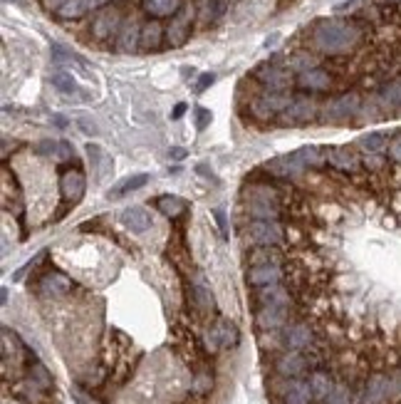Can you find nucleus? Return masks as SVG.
Listing matches in <instances>:
<instances>
[{
	"mask_svg": "<svg viewBox=\"0 0 401 404\" xmlns=\"http://www.w3.org/2000/svg\"><path fill=\"white\" fill-rule=\"evenodd\" d=\"M372 30V25L362 18H320L307 30V45L317 55L345 58L367 43Z\"/></svg>",
	"mask_w": 401,
	"mask_h": 404,
	"instance_id": "obj_1",
	"label": "nucleus"
},
{
	"mask_svg": "<svg viewBox=\"0 0 401 404\" xmlns=\"http://www.w3.org/2000/svg\"><path fill=\"white\" fill-rule=\"evenodd\" d=\"M243 206L251 219L278 221L280 211H285V199H280L278 189H273V186L253 184L243 194Z\"/></svg>",
	"mask_w": 401,
	"mask_h": 404,
	"instance_id": "obj_2",
	"label": "nucleus"
},
{
	"mask_svg": "<svg viewBox=\"0 0 401 404\" xmlns=\"http://www.w3.org/2000/svg\"><path fill=\"white\" fill-rule=\"evenodd\" d=\"M194 20H199V5H196V0H186L179 13L174 18H169V25H166V45L169 48H181V45L189 43L191 30H194Z\"/></svg>",
	"mask_w": 401,
	"mask_h": 404,
	"instance_id": "obj_3",
	"label": "nucleus"
},
{
	"mask_svg": "<svg viewBox=\"0 0 401 404\" xmlns=\"http://www.w3.org/2000/svg\"><path fill=\"white\" fill-rule=\"evenodd\" d=\"M124 23V13L119 5H104L102 10H97L92 15L90 23V35L97 43H109V40H117L119 30H122Z\"/></svg>",
	"mask_w": 401,
	"mask_h": 404,
	"instance_id": "obj_4",
	"label": "nucleus"
},
{
	"mask_svg": "<svg viewBox=\"0 0 401 404\" xmlns=\"http://www.w3.org/2000/svg\"><path fill=\"white\" fill-rule=\"evenodd\" d=\"M283 340H285V350L307 352V350L320 347V335H317L315 325H312L307 318L290 320V323L283 328Z\"/></svg>",
	"mask_w": 401,
	"mask_h": 404,
	"instance_id": "obj_5",
	"label": "nucleus"
},
{
	"mask_svg": "<svg viewBox=\"0 0 401 404\" xmlns=\"http://www.w3.org/2000/svg\"><path fill=\"white\" fill-rule=\"evenodd\" d=\"M364 97L359 92H345L340 97H332L330 102L322 110V122H332V124H345L350 119L359 117V110H362Z\"/></svg>",
	"mask_w": 401,
	"mask_h": 404,
	"instance_id": "obj_6",
	"label": "nucleus"
},
{
	"mask_svg": "<svg viewBox=\"0 0 401 404\" xmlns=\"http://www.w3.org/2000/svg\"><path fill=\"white\" fill-rule=\"evenodd\" d=\"M293 102V97L288 92H263V95L251 100V115L260 122H270L288 110V105Z\"/></svg>",
	"mask_w": 401,
	"mask_h": 404,
	"instance_id": "obj_7",
	"label": "nucleus"
},
{
	"mask_svg": "<svg viewBox=\"0 0 401 404\" xmlns=\"http://www.w3.org/2000/svg\"><path fill=\"white\" fill-rule=\"evenodd\" d=\"M189 305L199 320H206L216 313V298H213L203 273H199V271L194 273V286H191V293H189Z\"/></svg>",
	"mask_w": 401,
	"mask_h": 404,
	"instance_id": "obj_8",
	"label": "nucleus"
},
{
	"mask_svg": "<svg viewBox=\"0 0 401 404\" xmlns=\"http://www.w3.org/2000/svg\"><path fill=\"white\" fill-rule=\"evenodd\" d=\"M243 236H246V241L253 243V246H278V243L285 238V233L278 221L253 219L251 224L246 226Z\"/></svg>",
	"mask_w": 401,
	"mask_h": 404,
	"instance_id": "obj_9",
	"label": "nucleus"
},
{
	"mask_svg": "<svg viewBox=\"0 0 401 404\" xmlns=\"http://www.w3.org/2000/svg\"><path fill=\"white\" fill-rule=\"evenodd\" d=\"M255 318V330L258 333H268V330H283L290 323V305H278V303H268L263 308L253 310Z\"/></svg>",
	"mask_w": 401,
	"mask_h": 404,
	"instance_id": "obj_10",
	"label": "nucleus"
},
{
	"mask_svg": "<svg viewBox=\"0 0 401 404\" xmlns=\"http://www.w3.org/2000/svg\"><path fill=\"white\" fill-rule=\"evenodd\" d=\"M327 164L335 172L342 174H359L364 172V157L362 152H357L354 147H327Z\"/></svg>",
	"mask_w": 401,
	"mask_h": 404,
	"instance_id": "obj_11",
	"label": "nucleus"
},
{
	"mask_svg": "<svg viewBox=\"0 0 401 404\" xmlns=\"http://www.w3.org/2000/svg\"><path fill=\"white\" fill-rule=\"evenodd\" d=\"M273 370L278 372L280 377H288V380H295V377H305L307 372L312 370L310 360H307V352L300 350H283L273 362Z\"/></svg>",
	"mask_w": 401,
	"mask_h": 404,
	"instance_id": "obj_12",
	"label": "nucleus"
},
{
	"mask_svg": "<svg viewBox=\"0 0 401 404\" xmlns=\"http://www.w3.org/2000/svg\"><path fill=\"white\" fill-rule=\"evenodd\" d=\"M255 80L260 82V85L265 87L268 92H288L290 87L295 85L293 75H290V70H285V67H278V65H270V62H265V65H260L258 70H255Z\"/></svg>",
	"mask_w": 401,
	"mask_h": 404,
	"instance_id": "obj_13",
	"label": "nucleus"
},
{
	"mask_svg": "<svg viewBox=\"0 0 401 404\" xmlns=\"http://www.w3.org/2000/svg\"><path fill=\"white\" fill-rule=\"evenodd\" d=\"M317 117V105L310 100V97H293V102L288 105V110L280 112L278 122L285 124V127H298V124H307Z\"/></svg>",
	"mask_w": 401,
	"mask_h": 404,
	"instance_id": "obj_14",
	"label": "nucleus"
},
{
	"mask_svg": "<svg viewBox=\"0 0 401 404\" xmlns=\"http://www.w3.org/2000/svg\"><path fill=\"white\" fill-rule=\"evenodd\" d=\"M295 87L305 92H330L335 87V75L325 67H310L295 77Z\"/></svg>",
	"mask_w": 401,
	"mask_h": 404,
	"instance_id": "obj_15",
	"label": "nucleus"
},
{
	"mask_svg": "<svg viewBox=\"0 0 401 404\" xmlns=\"http://www.w3.org/2000/svg\"><path fill=\"white\" fill-rule=\"evenodd\" d=\"M142 20L137 18V15H129V18H124L122 23V30H119L117 40H114V50L117 53H137L139 50V40H142Z\"/></svg>",
	"mask_w": 401,
	"mask_h": 404,
	"instance_id": "obj_16",
	"label": "nucleus"
},
{
	"mask_svg": "<svg viewBox=\"0 0 401 404\" xmlns=\"http://www.w3.org/2000/svg\"><path fill=\"white\" fill-rule=\"evenodd\" d=\"M283 278H285L283 266H273V263H265V266H248V271H246V283L251 288L275 286V283H283Z\"/></svg>",
	"mask_w": 401,
	"mask_h": 404,
	"instance_id": "obj_17",
	"label": "nucleus"
},
{
	"mask_svg": "<svg viewBox=\"0 0 401 404\" xmlns=\"http://www.w3.org/2000/svg\"><path fill=\"white\" fill-rule=\"evenodd\" d=\"M60 191H62V199L67 201V204H80L82 196H85L87 191V179L85 174L80 172V169H70V172L62 174L60 179Z\"/></svg>",
	"mask_w": 401,
	"mask_h": 404,
	"instance_id": "obj_18",
	"label": "nucleus"
},
{
	"mask_svg": "<svg viewBox=\"0 0 401 404\" xmlns=\"http://www.w3.org/2000/svg\"><path fill=\"white\" fill-rule=\"evenodd\" d=\"M166 43V28L161 25V20L149 18L142 25V40H139V53H156L161 50V45Z\"/></svg>",
	"mask_w": 401,
	"mask_h": 404,
	"instance_id": "obj_19",
	"label": "nucleus"
},
{
	"mask_svg": "<svg viewBox=\"0 0 401 404\" xmlns=\"http://www.w3.org/2000/svg\"><path fill=\"white\" fill-rule=\"evenodd\" d=\"M112 0H67L60 10H57V18L60 20H80L85 18L87 13H97L104 5H109Z\"/></svg>",
	"mask_w": 401,
	"mask_h": 404,
	"instance_id": "obj_20",
	"label": "nucleus"
},
{
	"mask_svg": "<svg viewBox=\"0 0 401 404\" xmlns=\"http://www.w3.org/2000/svg\"><path fill=\"white\" fill-rule=\"evenodd\" d=\"M72 290V281L62 273H45L38 281V293L43 298H62Z\"/></svg>",
	"mask_w": 401,
	"mask_h": 404,
	"instance_id": "obj_21",
	"label": "nucleus"
},
{
	"mask_svg": "<svg viewBox=\"0 0 401 404\" xmlns=\"http://www.w3.org/2000/svg\"><path fill=\"white\" fill-rule=\"evenodd\" d=\"M312 402H315V392H312L310 380H305V377L290 380L288 392H285L283 397V404H312Z\"/></svg>",
	"mask_w": 401,
	"mask_h": 404,
	"instance_id": "obj_22",
	"label": "nucleus"
},
{
	"mask_svg": "<svg viewBox=\"0 0 401 404\" xmlns=\"http://www.w3.org/2000/svg\"><path fill=\"white\" fill-rule=\"evenodd\" d=\"M288 258L283 256L280 246H253L248 251V266H265V263H273V266H285Z\"/></svg>",
	"mask_w": 401,
	"mask_h": 404,
	"instance_id": "obj_23",
	"label": "nucleus"
},
{
	"mask_svg": "<svg viewBox=\"0 0 401 404\" xmlns=\"http://www.w3.org/2000/svg\"><path fill=\"white\" fill-rule=\"evenodd\" d=\"M122 224L127 226V231H132V233H147L151 229V214L144 206H132V209H127V211H122Z\"/></svg>",
	"mask_w": 401,
	"mask_h": 404,
	"instance_id": "obj_24",
	"label": "nucleus"
},
{
	"mask_svg": "<svg viewBox=\"0 0 401 404\" xmlns=\"http://www.w3.org/2000/svg\"><path fill=\"white\" fill-rule=\"evenodd\" d=\"M307 380H310L312 392H315V402H325L330 397V392L337 387V377L327 370H312Z\"/></svg>",
	"mask_w": 401,
	"mask_h": 404,
	"instance_id": "obj_25",
	"label": "nucleus"
},
{
	"mask_svg": "<svg viewBox=\"0 0 401 404\" xmlns=\"http://www.w3.org/2000/svg\"><path fill=\"white\" fill-rule=\"evenodd\" d=\"M186 0H142V10L149 15V18H174L181 10Z\"/></svg>",
	"mask_w": 401,
	"mask_h": 404,
	"instance_id": "obj_26",
	"label": "nucleus"
},
{
	"mask_svg": "<svg viewBox=\"0 0 401 404\" xmlns=\"http://www.w3.org/2000/svg\"><path fill=\"white\" fill-rule=\"evenodd\" d=\"M265 169H268V172H273L275 176H290V174L305 172L307 167L302 164L300 154L295 152L293 157H278V159H273V162L265 164Z\"/></svg>",
	"mask_w": 401,
	"mask_h": 404,
	"instance_id": "obj_27",
	"label": "nucleus"
},
{
	"mask_svg": "<svg viewBox=\"0 0 401 404\" xmlns=\"http://www.w3.org/2000/svg\"><path fill=\"white\" fill-rule=\"evenodd\" d=\"M389 142H392V137H389L387 132H367L359 137L357 147L362 149L364 154H387Z\"/></svg>",
	"mask_w": 401,
	"mask_h": 404,
	"instance_id": "obj_28",
	"label": "nucleus"
},
{
	"mask_svg": "<svg viewBox=\"0 0 401 404\" xmlns=\"http://www.w3.org/2000/svg\"><path fill=\"white\" fill-rule=\"evenodd\" d=\"M149 184V176L147 174H137V176H127V179H122L119 184H114L112 189L107 191V199L114 201V199H122V196H127L129 191H137L142 189V186Z\"/></svg>",
	"mask_w": 401,
	"mask_h": 404,
	"instance_id": "obj_29",
	"label": "nucleus"
},
{
	"mask_svg": "<svg viewBox=\"0 0 401 404\" xmlns=\"http://www.w3.org/2000/svg\"><path fill=\"white\" fill-rule=\"evenodd\" d=\"M156 209H159L164 216H169V219H179V216L186 214L189 204H186V201L181 199V196L166 194V196H159V199H156Z\"/></svg>",
	"mask_w": 401,
	"mask_h": 404,
	"instance_id": "obj_30",
	"label": "nucleus"
},
{
	"mask_svg": "<svg viewBox=\"0 0 401 404\" xmlns=\"http://www.w3.org/2000/svg\"><path fill=\"white\" fill-rule=\"evenodd\" d=\"M211 390H213V372L203 365L201 370H196V375H194V382H191V395L206 397V395H211Z\"/></svg>",
	"mask_w": 401,
	"mask_h": 404,
	"instance_id": "obj_31",
	"label": "nucleus"
},
{
	"mask_svg": "<svg viewBox=\"0 0 401 404\" xmlns=\"http://www.w3.org/2000/svg\"><path fill=\"white\" fill-rule=\"evenodd\" d=\"M310 67H317V58L312 55V50H302V53H293L288 58V70L290 72H305Z\"/></svg>",
	"mask_w": 401,
	"mask_h": 404,
	"instance_id": "obj_32",
	"label": "nucleus"
},
{
	"mask_svg": "<svg viewBox=\"0 0 401 404\" xmlns=\"http://www.w3.org/2000/svg\"><path fill=\"white\" fill-rule=\"evenodd\" d=\"M221 335H223V340H221L223 350H231V347H236L238 340H241L238 325L233 323V320H228V318H221Z\"/></svg>",
	"mask_w": 401,
	"mask_h": 404,
	"instance_id": "obj_33",
	"label": "nucleus"
},
{
	"mask_svg": "<svg viewBox=\"0 0 401 404\" xmlns=\"http://www.w3.org/2000/svg\"><path fill=\"white\" fill-rule=\"evenodd\" d=\"M28 377H30V380H33L38 387H43L45 392L52 390V375L48 372V367L40 365V362H33V365H30V375H28Z\"/></svg>",
	"mask_w": 401,
	"mask_h": 404,
	"instance_id": "obj_34",
	"label": "nucleus"
},
{
	"mask_svg": "<svg viewBox=\"0 0 401 404\" xmlns=\"http://www.w3.org/2000/svg\"><path fill=\"white\" fill-rule=\"evenodd\" d=\"M50 82L57 92H62V95H75L77 92V82L72 80V75H67V72H55V75L50 77Z\"/></svg>",
	"mask_w": 401,
	"mask_h": 404,
	"instance_id": "obj_35",
	"label": "nucleus"
},
{
	"mask_svg": "<svg viewBox=\"0 0 401 404\" xmlns=\"http://www.w3.org/2000/svg\"><path fill=\"white\" fill-rule=\"evenodd\" d=\"M85 152H87V162H90V167L97 172V169H100V164H102V159H104L102 147H100V144H87Z\"/></svg>",
	"mask_w": 401,
	"mask_h": 404,
	"instance_id": "obj_36",
	"label": "nucleus"
},
{
	"mask_svg": "<svg viewBox=\"0 0 401 404\" xmlns=\"http://www.w3.org/2000/svg\"><path fill=\"white\" fill-rule=\"evenodd\" d=\"M387 157L392 164H401V132H397L389 142V149H387Z\"/></svg>",
	"mask_w": 401,
	"mask_h": 404,
	"instance_id": "obj_37",
	"label": "nucleus"
},
{
	"mask_svg": "<svg viewBox=\"0 0 401 404\" xmlns=\"http://www.w3.org/2000/svg\"><path fill=\"white\" fill-rule=\"evenodd\" d=\"M208 124H211V112L203 110V107H196V129H199V132H203Z\"/></svg>",
	"mask_w": 401,
	"mask_h": 404,
	"instance_id": "obj_38",
	"label": "nucleus"
},
{
	"mask_svg": "<svg viewBox=\"0 0 401 404\" xmlns=\"http://www.w3.org/2000/svg\"><path fill=\"white\" fill-rule=\"evenodd\" d=\"M109 169H112V157L109 154H104V159H102V164H100V169H97V179H104V176L109 174Z\"/></svg>",
	"mask_w": 401,
	"mask_h": 404,
	"instance_id": "obj_39",
	"label": "nucleus"
},
{
	"mask_svg": "<svg viewBox=\"0 0 401 404\" xmlns=\"http://www.w3.org/2000/svg\"><path fill=\"white\" fill-rule=\"evenodd\" d=\"M65 3H67V0H40V5H43L48 13H57V10H60Z\"/></svg>",
	"mask_w": 401,
	"mask_h": 404,
	"instance_id": "obj_40",
	"label": "nucleus"
},
{
	"mask_svg": "<svg viewBox=\"0 0 401 404\" xmlns=\"http://www.w3.org/2000/svg\"><path fill=\"white\" fill-rule=\"evenodd\" d=\"M77 127H80L85 134H92V137H95V134H97V124H95V122H90V119H80V122H77Z\"/></svg>",
	"mask_w": 401,
	"mask_h": 404,
	"instance_id": "obj_41",
	"label": "nucleus"
},
{
	"mask_svg": "<svg viewBox=\"0 0 401 404\" xmlns=\"http://www.w3.org/2000/svg\"><path fill=\"white\" fill-rule=\"evenodd\" d=\"M213 82H216V77H213V75H203L199 80V85H196V92H203L206 87H211Z\"/></svg>",
	"mask_w": 401,
	"mask_h": 404,
	"instance_id": "obj_42",
	"label": "nucleus"
},
{
	"mask_svg": "<svg viewBox=\"0 0 401 404\" xmlns=\"http://www.w3.org/2000/svg\"><path fill=\"white\" fill-rule=\"evenodd\" d=\"M169 157L174 159V162H181V159H186V149H181V147H171Z\"/></svg>",
	"mask_w": 401,
	"mask_h": 404,
	"instance_id": "obj_43",
	"label": "nucleus"
},
{
	"mask_svg": "<svg viewBox=\"0 0 401 404\" xmlns=\"http://www.w3.org/2000/svg\"><path fill=\"white\" fill-rule=\"evenodd\" d=\"M184 112H186V105L181 102V105H176V110H174V115H171V119H181V117H184Z\"/></svg>",
	"mask_w": 401,
	"mask_h": 404,
	"instance_id": "obj_44",
	"label": "nucleus"
},
{
	"mask_svg": "<svg viewBox=\"0 0 401 404\" xmlns=\"http://www.w3.org/2000/svg\"><path fill=\"white\" fill-rule=\"evenodd\" d=\"M216 221H218V226H221V229L226 231V216H223V211H221V209L216 211Z\"/></svg>",
	"mask_w": 401,
	"mask_h": 404,
	"instance_id": "obj_45",
	"label": "nucleus"
},
{
	"mask_svg": "<svg viewBox=\"0 0 401 404\" xmlns=\"http://www.w3.org/2000/svg\"><path fill=\"white\" fill-rule=\"evenodd\" d=\"M379 5H401V0H374Z\"/></svg>",
	"mask_w": 401,
	"mask_h": 404,
	"instance_id": "obj_46",
	"label": "nucleus"
},
{
	"mask_svg": "<svg viewBox=\"0 0 401 404\" xmlns=\"http://www.w3.org/2000/svg\"><path fill=\"white\" fill-rule=\"evenodd\" d=\"M288 3H295V0H280V5H288Z\"/></svg>",
	"mask_w": 401,
	"mask_h": 404,
	"instance_id": "obj_47",
	"label": "nucleus"
},
{
	"mask_svg": "<svg viewBox=\"0 0 401 404\" xmlns=\"http://www.w3.org/2000/svg\"><path fill=\"white\" fill-rule=\"evenodd\" d=\"M223 3H226V5H231V3H236V0H223Z\"/></svg>",
	"mask_w": 401,
	"mask_h": 404,
	"instance_id": "obj_48",
	"label": "nucleus"
}]
</instances>
